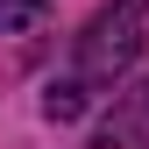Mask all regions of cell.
<instances>
[{"instance_id":"4","label":"cell","mask_w":149,"mask_h":149,"mask_svg":"<svg viewBox=\"0 0 149 149\" xmlns=\"http://www.w3.org/2000/svg\"><path fill=\"white\" fill-rule=\"evenodd\" d=\"M50 14V0H0V36H22Z\"/></svg>"},{"instance_id":"3","label":"cell","mask_w":149,"mask_h":149,"mask_svg":"<svg viewBox=\"0 0 149 149\" xmlns=\"http://www.w3.org/2000/svg\"><path fill=\"white\" fill-rule=\"evenodd\" d=\"M43 114H50V121H78V114H85V78H50Z\"/></svg>"},{"instance_id":"2","label":"cell","mask_w":149,"mask_h":149,"mask_svg":"<svg viewBox=\"0 0 149 149\" xmlns=\"http://www.w3.org/2000/svg\"><path fill=\"white\" fill-rule=\"evenodd\" d=\"M92 149H149V85H135V92H121L114 121L100 128V142H92Z\"/></svg>"},{"instance_id":"1","label":"cell","mask_w":149,"mask_h":149,"mask_svg":"<svg viewBox=\"0 0 149 149\" xmlns=\"http://www.w3.org/2000/svg\"><path fill=\"white\" fill-rule=\"evenodd\" d=\"M149 43V0H114L78 36V78H121Z\"/></svg>"}]
</instances>
